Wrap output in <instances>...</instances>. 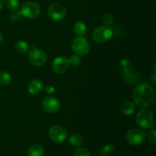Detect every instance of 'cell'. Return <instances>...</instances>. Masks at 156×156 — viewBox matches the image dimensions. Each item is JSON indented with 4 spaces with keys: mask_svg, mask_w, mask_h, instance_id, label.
<instances>
[{
    "mask_svg": "<svg viewBox=\"0 0 156 156\" xmlns=\"http://www.w3.org/2000/svg\"><path fill=\"white\" fill-rule=\"evenodd\" d=\"M133 98L136 105L142 108H147L155 102V91L150 84L142 82L134 88Z\"/></svg>",
    "mask_w": 156,
    "mask_h": 156,
    "instance_id": "cell-1",
    "label": "cell"
},
{
    "mask_svg": "<svg viewBox=\"0 0 156 156\" xmlns=\"http://www.w3.org/2000/svg\"><path fill=\"white\" fill-rule=\"evenodd\" d=\"M136 123L143 129H149L153 126V114L150 110L143 108L140 110L136 116Z\"/></svg>",
    "mask_w": 156,
    "mask_h": 156,
    "instance_id": "cell-2",
    "label": "cell"
},
{
    "mask_svg": "<svg viewBox=\"0 0 156 156\" xmlns=\"http://www.w3.org/2000/svg\"><path fill=\"white\" fill-rule=\"evenodd\" d=\"M113 30L110 26H99L93 30L92 38L96 43L105 44L112 38Z\"/></svg>",
    "mask_w": 156,
    "mask_h": 156,
    "instance_id": "cell-3",
    "label": "cell"
},
{
    "mask_svg": "<svg viewBox=\"0 0 156 156\" xmlns=\"http://www.w3.org/2000/svg\"><path fill=\"white\" fill-rule=\"evenodd\" d=\"M21 15L28 19H35L40 16L41 6L34 2H27L22 5L20 10Z\"/></svg>",
    "mask_w": 156,
    "mask_h": 156,
    "instance_id": "cell-4",
    "label": "cell"
},
{
    "mask_svg": "<svg viewBox=\"0 0 156 156\" xmlns=\"http://www.w3.org/2000/svg\"><path fill=\"white\" fill-rule=\"evenodd\" d=\"M71 47L73 52L79 56H85L90 51V44L88 40L82 36H78L74 38Z\"/></svg>",
    "mask_w": 156,
    "mask_h": 156,
    "instance_id": "cell-5",
    "label": "cell"
},
{
    "mask_svg": "<svg viewBox=\"0 0 156 156\" xmlns=\"http://www.w3.org/2000/svg\"><path fill=\"white\" fill-rule=\"evenodd\" d=\"M29 62L34 66H42L47 62V53L44 50L38 48H33L29 51L27 55Z\"/></svg>",
    "mask_w": 156,
    "mask_h": 156,
    "instance_id": "cell-6",
    "label": "cell"
},
{
    "mask_svg": "<svg viewBox=\"0 0 156 156\" xmlns=\"http://www.w3.org/2000/svg\"><path fill=\"white\" fill-rule=\"evenodd\" d=\"M49 137L55 143H62L66 140L68 133L60 126H53L49 130Z\"/></svg>",
    "mask_w": 156,
    "mask_h": 156,
    "instance_id": "cell-7",
    "label": "cell"
},
{
    "mask_svg": "<svg viewBox=\"0 0 156 156\" xmlns=\"http://www.w3.org/2000/svg\"><path fill=\"white\" fill-rule=\"evenodd\" d=\"M48 16L53 21H60L66 15V9L64 5L59 3H54L48 8Z\"/></svg>",
    "mask_w": 156,
    "mask_h": 156,
    "instance_id": "cell-8",
    "label": "cell"
},
{
    "mask_svg": "<svg viewBox=\"0 0 156 156\" xmlns=\"http://www.w3.org/2000/svg\"><path fill=\"white\" fill-rule=\"evenodd\" d=\"M146 140V133L140 129H130L126 134V140L133 146H139L143 144Z\"/></svg>",
    "mask_w": 156,
    "mask_h": 156,
    "instance_id": "cell-9",
    "label": "cell"
},
{
    "mask_svg": "<svg viewBox=\"0 0 156 156\" xmlns=\"http://www.w3.org/2000/svg\"><path fill=\"white\" fill-rule=\"evenodd\" d=\"M43 110L49 114H54L59 111L60 108V102L54 97H47L41 102Z\"/></svg>",
    "mask_w": 156,
    "mask_h": 156,
    "instance_id": "cell-10",
    "label": "cell"
},
{
    "mask_svg": "<svg viewBox=\"0 0 156 156\" xmlns=\"http://www.w3.org/2000/svg\"><path fill=\"white\" fill-rule=\"evenodd\" d=\"M69 59L66 56H60L55 58L51 65V68L53 72L56 74H62L66 73L69 67Z\"/></svg>",
    "mask_w": 156,
    "mask_h": 156,
    "instance_id": "cell-11",
    "label": "cell"
},
{
    "mask_svg": "<svg viewBox=\"0 0 156 156\" xmlns=\"http://www.w3.org/2000/svg\"><path fill=\"white\" fill-rule=\"evenodd\" d=\"M44 84L39 79H34L29 83L27 91L30 94H37L44 89Z\"/></svg>",
    "mask_w": 156,
    "mask_h": 156,
    "instance_id": "cell-12",
    "label": "cell"
},
{
    "mask_svg": "<svg viewBox=\"0 0 156 156\" xmlns=\"http://www.w3.org/2000/svg\"><path fill=\"white\" fill-rule=\"evenodd\" d=\"M136 109V105L132 101H127L123 104L121 107V112L125 116H130L133 114V113Z\"/></svg>",
    "mask_w": 156,
    "mask_h": 156,
    "instance_id": "cell-13",
    "label": "cell"
},
{
    "mask_svg": "<svg viewBox=\"0 0 156 156\" xmlns=\"http://www.w3.org/2000/svg\"><path fill=\"white\" fill-rule=\"evenodd\" d=\"M44 148L40 145H33L27 149V156H44Z\"/></svg>",
    "mask_w": 156,
    "mask_h": 156,
    "instance_id": "cell-14",
    "label": "cell"
},
{
    "mask_svg": "<svg viewBox=\"0 0 156 156\" xmlns=\"http://www.w3.org/2000/svg\"><path fill=\"white\" fill-rule=\"evenodd\" d=\"M73 30H74L75 34L76 35L83 37L84 35H85V34L87 32V27L83 21H79L76 22V24H74Z\"/></svg>",
    "mask_w": 156,
    "mask_h": 156,
    "instance_id": "cell-15",
    "label": "cell"
},
{
    "mask_svg": "<svg viewBox=\"0 0 156 156\" xmlns=\"http://www.w3.org/2000/svg\"><path fill=\"white\" fill-rule=\"evenodd\" d=\"M15 50L18 52V53H25L28 51L29 45L26 41H18L14 45Z\"/></svg>",
    "mask_w": 156,
    "mask_h": 156,
    "instance_id": "cell-16",
    "label": "cell"
},
{
    "mask_svg": "<svg viewBox=\"0 0 156 156\" xmlns=\"http://www.w3.org/2000/svg\"><path fill=\"white\" fill-rule=\"evenodd\" d=\"M116 152V147L113 144L105 145L101 149L100 154L101 156H111Z\"/></svg>",
    "mask_w": 156,
    "mask_h": 156,
    "instance_id": "cell-17",
    "label": "cell"
},
{
    "mask_svg": "<svg viewBox=\"0 0 156 156\" xmlns=\"http://www.w3.org/2000/svg\"><path fill=\"white\" fill-rule=\"evenodd\" d=\"M119 67H120V69L121 70L123 73H129V71L132 70L133 63L129 59H123L120 60V63H119Z\"/></svg>",
    "mask_w": 156,
    "mask_h": 156,
    "instance_id": "cell-18",
    "label": "cell"
},
{
    "mask_svg": "<svg viewBox=\"0 0 156 156\" xmlns=\"http://www.w3.org/2000/svg\"><path fill=\"white\" fill-rule=\"evenodd\" d=\"M69 143L73 146H75V147H79L82 145L83 143V138L81 135L79 134H73L69 136Z\"/></svg>",
    "mask_w": 156,
    "mask_h": 156,
    "instance_id": "cell-19",
    "label": "cell"
},
{
    "mask_svg": "<svg viewBox=\"0 0 156 156\" xmlns=\"http://www.w3.org/2000/svg\"><path fill=\"white\" fill-rule=\"evenodd\" d=\"M12 82V76L9 73L5 71H1L0 72V85H9Z\"/></svg>",
    "mask_w": 156,
    "mask_h": 156,
    "instance_id": "cell-20",
    "label": "cell"
},
{
    "mask_svg": "<svg viewBox=\"0 0 156 156\" xmlns=\"http://www.w3.org/2000/svg\"><path fill=\"white\" fill-rule=\"evenodd\" d=\"M132 71V70H131ZM129 71V73H123V77H124L125 81H126L127 83L130 84V82H132V85L134 84L135 82H136L139 80V75H137L135 72H131Z\"/></svg>",
    "mask_w": 156,
    "mask_h": 156,
    "instance_id": "cell-21",
    "label": "cell"
},
{
    "mask_svg": "<svg viewBox=\"0 0 156 156\" xmlns=\"http://www.w3.org/2000/svg\"><path fill=\"white\" fill-rule=\"evenodd\" d=\"M6 7L11 11L17 10L20 5L19 0H3Z\"/></svg>",
    "mask_w": 156,
    "mask_h": 156,
    "instance_id": "cell-22",
    "label": "cell"
},
{
    "mask_svg": "<svg viewBox=\"0 0 156 156\" xmlns=\"http://www.w3.org/2000/svg\"><path fill=\"white\" fill-rule=\"evenodd\" d=\"M68 59L69 62V65H71L73 67L79 66L82 63V59H81L80 56H79L77 54L71 55Z\"/></svg>",
    "mask_w": 156,
    "mask_h": 156,
    "instance_id": "cell-23",
    "label": "cell"
},
{
    "mask_svg": "<svg viewBox=\"0 0 156 156\" xmlns=\"http://www.w3.org/2000/svg\"><path fill=\"white\" fill-rule=\"evenodd\" d=\"M74 156H91L89 151L85 148H79L76 149L73 153Z\"/></svg>",
    "mask_w": 156,
    "mask_h": 156,
    "instance_id": "cell-24",
    "label": "cell"
},
{
    "mask_svg": "<svg viewBox=\"0 0 156 156\" xmlns=\"http://www.w3.org/2000/svg\"><path fill=\"white\" fill-rule=\"evenodd\" d=\"M114 16H113L111 14H106L103 16L102 18V21L105 24V25H108L110 26L114 23Z\"/></svg>",
    "mask_w": 156,
    "mask_h": 156,
    "instance_id": "cell-25",
    "label": "cell"
},
{
    "mask_svg": "<svg viewBox=\"0 0 156 156\" xmlns=\"http://www.w3.org/2000/svg\"><path fill=\"white\" fill-rule=\"evenodd\" d=\"M21 12H18V11L17 10H14V11H12L11 12V13L9 14V18H10V20H12V21H18L20 19H21Z\"/></svg>",
    "mask_w": 156,
    "mask_h": 156,
    "instance_id": "cell-26",
    "label": "cell"
},
{
    "mask_svg": "<svg viewBox=\"0 0 156 156\" xmlns=\"http://www.w3.org/2000/svg\"><path fill=\"white\" fill-rule=\"evenodd\" d=\"M147 137H148V140H149V141L150 142V143L155 144V143H156V130L155 129H152V130L149 131V132L148 133Z\"/></svg>",
    "mask_w": 156,
    "mask_h": 156,
    "instance_id": "cell-27",
    "label": "cell"
},
{
    "mask_svg": "<svg viewBox=\"0 0 156 156\" xmlns=\"http://www.w3.org/2000/svg\"><path fill=\"white\" fill-rule=\"evenodd\" d=\"M45 91L47 94H52L55 92V88L53 86H51V85H49V86L46 87Z\"/></svg>",
    "mask_w": 156,
    "mask_h": 156,
    "instance_id": "cell-28",
    "label": "cell"
},
{
    "mask_svg": "<svg viewBox=\"0 0 156 156\" xmlns=\"http://www.w3.org/2000/svg\"><path fill=\"white\" fill-rule=\"evenodd\" d=\"M150 79H151V81L152 82V83H153V84L156 83V75L155 74V73H154L153 75H152V76H151Z\"/></svg>",
    "mask_w": 156,
    "mask_h": 156,
    "instance_id": "cell-29",
    "label": "cell"
},
{
    "mask_svg": "<svg viewBox=\"0 0 156 156\" xmlns=\"http://www.w3.org/2000/svg\"><path fill=\"white\" fill-rule=\"evenodd\" d=\"M4 6V1L3 0H0V10L3 8Z\"/></svg>",
    "mask_w": 156,
    "mask_h": 156,
    "instance_id": "cell-30",
    "label": "cell"
},
{
    "mask_svg": "<svg viewBox=\"0 0 156 156\" xmlns=\"http://www.w3.org/2000/svg\"><path fill=\"white\" fill-rule=\"evenodd\" d=\"M2 41H3V36H2V34L1 32H0V44L2 43Z\"/></svg>",
    "mask_w": 156,
    "mask_h": 156,
    "instance_id": "cell-31",
    "label": "cell"
},
{
    "mask_svg": "<svg viewBox=\"0 0 156 156\" xmlns=\"http://www.w3.org/2000/svg\"><path fill=\"white\" fill-rule=\"evenodd\" d=\"M153 69H154V73H155V61H154L153 62Z\"/></svg>",
    "mask_w": 156,
    "mask_h": 156,
    "instance_id": "cell-32",
    "label": "cell"
}]
</instances>
